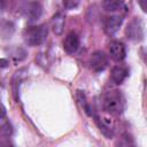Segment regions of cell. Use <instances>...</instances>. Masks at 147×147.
<instances>
[{"mask_svg":"<svg viewBox=\"0 0 147 147\" xmlns=\"http://www.w3.org/2000/svg\"><path fill=\"white\" fill-rule=\"evenodd\" d=\"M138 3L140 6V8L142 9L144 13L147 11V0H138Z\"/></svg>","mask_w":147,"mask_h":147,"instance_id":"17","label":"cell"},{"mask_svg":"<svg viewBox=\"0 0 147 147\" xmlns=\"http://www.w3.org/2000/svg\"><path fill=\"white\" fill-rule=\"evenodd\" d=\"M5 8V0H0V13Z\"/></svg>","mask_w":147,"mask_h":147,"instance_id":"20","label":"cell"},{"mask_svg":"<svg viewBox=\"0 0 147 147\" xmlns=\"http://www.w3.org/2000/svg\"><path fill=\"white\" fill-rule=\"evenodd\" d=\"M11 134H13V127L8 122H6V123L0 125V138L1 139L10 138Z\"/></svg>","mask_w":147,"mask_h":147,"instance_id":"15","label":"cell"},{"mask_svg":"<svg viewBox=\"0 0 147 147\" xmlns=\"http://www.w3.org/2000/svg\"><path fill=\"white\" fill-rule=\"evenodd\" d=\"M109 55L116 62L123 61L126 56V49H125L124 44L119 40L110 41V44H109Z\"/></svg>","mask_w":147,"mask_h":147,"instance_id":"5","label":"cell"},{"mask_svg":"<svg viewBox=\"0 0 147 147\" xmlns=\"http://www.w3.org/2000/svg\"><path fill=\"white\" fill-rule=\"evenodd\" d=\"M15 31V25L10 21H0V36L5 39L10 38Z\"/></svg>","mask_w":147,"mask_h":147,"instance_id":"12","label":"cell"},{"mask_svg":"<svg viewBox=\"0 0 147 147\" xmlns=\"http://www.w3.org/2000/svg\"><path fill=\"white\" fill-rule=\"evenodd\" d=\"M8 64H9L8 60H6V59H0V68H6V67H8Z\"/></svg>","mask_w":147,"mask_h":147,"instance_id":"19","label":"cell"},{"mask_svg":"<svg viewBox=\"0 0 147 147\" xmlns=\"http://www.w3.org/2000/svg\"><path fill=\"white\" fill-rule=\"evenodd\" d=\"M47 26L45 24L29 26L23 31V39L24 42L29 46H39L41 45L47 38Z\"/></svg>","mask_w":147,"mask_h":147,"instance_id":"2","label":"cell"},{"mask_svg":"<svg viewBox=\"0 0 147 147\" xmlns=\"http://www.w3.org/2000/svg\"><path fill=\"white\" fill-rule=\"evenodd\" d=\"M125 107V100L119 91L106 92L102 96V108L109 115H121Z\"/></svg>","mask_w":147,"mask_h":147,"instance_id":"1","label":"cell"},{"mask_svg":"<svg viewBox=\"0 0 147 147\" xmlns=\"http://www.w3.org/2000/svg\"><path fill=\"white\" fill-rule=\"evenodd\" d=\"M64 22H65V17L62 13H56L53 17H52V21H51V28H52V31L60 36L62 32H63V29H64Z\"/></svg>","mask_w":147,"mask_h":147,"instance_id":"9","label":"cell"},{"mask_svg":"<svg viewBox=\"0 0 147 147\" xmlns=\"http://www.w3.org/2000/svg\"><path fill=\"white\" fill-rule=\"evenodd\" d=\"M6 116V107L3 106V103L0 101V119L3 118Z\"/></svg>","mask_w":147,"mask_h":147,"instance_id":"18","label":"cell"},{"mask_svg":"<svg viewBox=\"0 0 147 147\" xmlns=\"http://www.w3.org/2000/svg\"><path fill=\"white\" fill-rule=\"evenodd\" d=\"M62 1L64 8L67 9H75L79 3V0H62Z\"/></svg>","mask_w":147,"mask_h":147,"instance_id":"16","label":"cell"},{"mask_svg":"<svg viewBox=\"0 0 147 147\" xmlns=\"http://www.w3.org/2000/svg\"><path fill=\"white\" fill-rule=\"evenodd\" d=\"M88 64L91 69L95 72L103 71L108 67V56L106 55V53L101 51H95L94 53L91 54Z\"/></svg>","mask_w":147,"mask_h":147,"instance_id":"4","label":"cell"},{"mask_svg":"<svg viewBox=\"0 0 147 147\" xmlns=\"http://www.w3.org/2000/svg\"><path fill=\"white\" fill-rule=\"evenodd\" d=\"M125 34L127 39L133 41H140L145 37L144 23L139 17H134L125 28Z\"/></svg>","mask_w":147,"mask_h":147,"instance_id":"3","label":"cell"},{"mask_svg":"<svg viewBox=\"0 0 147 147\" xmlns=\"http://www.w3.org/2000/svg\"><path fill=\"white\" fill-rule=\"evenodd\" d=\"M127 75H129V71L126 70V68L121 67V65H116V67H114L111 69L110 78H111V80L115 84L119 85V84H122L125 80V78L127 77Z\"/></svg>","mask_w":147,"mask_h":147,"instance_id":"10","label":"cell"},{"mask_svg":"<svg viewBox=\"0 0 147 147\" xmlns=\"http://www.w3.org/2000/svg\"><path fill=\"white\" fill-rule=\"evenodd\" d=\"M78 47H79V38H78V36L75 32H70L65 37V39L63 41V48H64V51L68 54H74V53L77 52Z\"/></svg>","mask_w":147,"mask_h":147,"instance_id":"8","label":"cell"},{"mask_svg":"<svg viewBox=\"0 0 147 147\" xmlns=\"http://www.w3.org/2000/svg\"><path fill=\"white\" fill-rule=\"evenodd\" d=\"M122 23H123V18L121 16L111 15V16L106 17L105 24H103V26H105L103 29H105V31H106L107 34L111 36V34H114L115 32L118 31V29L122 25Z\"/></svg>","mask_w":147,"mask_h":147,"instance_id":"7","label":"cell"},{"mask_svg":"<svg viewBox=\"0 0 147 147\" xmlns=\"http://www.w3.org/2000/svg\"><path fill=\"white\" fill-rule=\"evenodd\" d=\"M24 71H25V69H21V70H18V71H16L15 75H14V77H13L11 86H13L14 93L17 92V87H18V85L21 84V82H22V79H23V77H24Z\"/></svg>","mask_w":147,"mask_h":147,"instance_id":"14","label":"cell"},{"mask_svg":"<svg viewBox=\"0 0 147 147\" xmlns=\"http://www.w3.org/2000/svg\"><path fill=\"white\" fill-rule=\"evenodd\" d=\"M102 7L106 11H118L124 8V0H102Z\"/></svg>","mask_w":147,"mask_h":147,"instance_id":"11","label":"cell"},{"mask_svg":"<svg viewBox=\"0 0 147 147\" xmlns=\"http://www.w3.org/2000/svg\"><path fill=\"white\" fill-rule=\"evenodd\" d=\"M77 100H78V102L80 103L83 110H84L88 116H92V115L94 114L93 110H92V108H91V106L88 105V102H87V100H86V95H85L84 92L77 91Z\"/></svg>","mask_w":147,"mask_h":147,"instance_id":"13","label":"cell"},{"mask_svg":"<svg viewBox=\"0 0 147 147\" xmlns=\"http://www.w3.org/2000/svg\"><path fill=\"white\" fill-rule=\"evenodd\" d=\"M42 14V6L39 1H31L28 3L25 8V16L29 22H34L37 21Z\"/></svg>","mask_w":147,"mask_h":147,"instance_id":"6","label":"cell"}]
</instances>
